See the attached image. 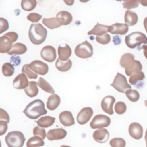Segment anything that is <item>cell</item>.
<instances>
[{
	"instance_id": "1",
	"label": "cell",
	"mask_w": 147,
	"mask_h": 147,
	"mask_svg": "<svg viewBox=\"0 0 147 147\" xmlns=\"http://www.w3.org/2000/svg\"><path fill=\"white\" fill-rule=\"evenodd\" d=\"M119 64L125 69V74L127 76H131L133 74L140 72L142 69L141 63L134 60V56L130 53H124L121 57Z\"/></svg>"
},
{
	"instance_id": "2",
	"label": "cell",
	"mask_w": 147,
	"mask_h": 147,
	"mask_svg": "<svg viewBox=\"0 0 147 147\" xmlns=\"http://www.w3.org/2000/svg\"><path fill=\"white\" fill-rule=\"evenodd\" d=\"M23 113L32 119H36L40 116L47 113L45 105L41 99H35L29 103L25 108Z\"/></svg>"
},
{
	"instance_id": "3",
	"label": "cell",
	"mask_w": 147,
	"mask_h": 147,
	"mask_svg": "<svg viewBox=\"0 0 147 147\" xmlns=\"http://www.w3.org/2000/svg\"><path fill=\"white\" fill-rule=\"evenodd\" d=\"M28 35L30 41L33 44L40 45L45 40L47 30L41 24H32L30 26Z\"/></svg>"
},
{
	"instance_id": "4",
	"label": "cell",
	"mask_w": 147,
	"mask_h": 147,
	"mask_svg": "<svg viewBox=\"0 0 147 147\" xmlns=\"http://www.w3.org/2000/svg\"><path fill=\"white\" fill-rule=\"evenodd\" d=\"M125 43L130 48H135L141 44H147V37L140 32H134L125 37Z\"/></svg>"
},
{
	"instance_id": "5",
	"label": "cell",
	"mask_w": 147,
	"mask_h": 147,
	"mask_svg": "<svg viewBox=\"0 0 147 147\" xmlns=\"http://www.w3.org/2000/svg\"><path fill=\"white\" fill-rule=\"evenodd\" d=\"M18 36L14 32H9L0 37V52L7 53L12 47V43L16 41Z\"/></svg>"
},
{
	"instance_id": "6",
	"label": "cell",
	"mask_w": 147,
	"mask_h": 147,
	"mask_svg": "<svg viewBox=\"0 0 147 147\" xmlns=\"http://www.w3.org/2000/svg\"><path fill=\"white\" fill-rule=\"evenodd\" d=\"M25 141L23 133L19 131H10L5 137V142L9 147H22Z\"/></svg>"
},
{
	"instance_id": "7",
	"label": "cell",
	"mask_w": 147,
	"mask_h": 147,
	"mask_svg": "<svg viewBox=\"0 0 147 147\" xmlns=\"http://www.w3.org/2000/svg\"><path fill=\"white\" fill-rule=\"evenodd\" d=\"M75 53L76 56L80 58H89L93 55V47L90 42L86 40L76 45L75 49Z\"/></svg>"
},
{
	"instance_id": "8",
	"label": "cell",
	"mask_w": 147,
	"mask_h": 147,
	"mask_svg": "<svg viewBox=\"0 0 147 147\" xmlns=\"http://www.w3.org/2000/svg\"><path fill=\"white\" fill-rule=\"evenodd\" d=\"M110 85L118 92L122 93H125L127 90L131 89V86L127 83L126 77L119 72H117Z\"/></svg>"
},
{
	"instance_id": "9",
	"label": "cell",
	"mask_w": 147,
	"mask_h": 147,
	"mask_svg": "<svg viewBox=\"0 0 147 147\" xmlns=\"http://www.w3.org/2000/svg\"><path fill=\"white\" fill-rule=\"evenodd\" d=\"M110 118L103 114H98L95 115L91 122L90 126L92 129H103L107 127L110 124Z\"/></svg>"
},
{
	"instance_id": "10",
	"label": "cell",
	"mask_w": 147,
	"mask_h": 147,
	"mask_svg": "<svg viewBox=\"0 0 147 147\" xmlns=\"http://www.w3.org/2000/svg\"><path fill=\"white\" fill-rule=\"evenodd\" d=\"M40 56L43 60L49 63L53 62L56 58V49L51 45L44 46L41 50Z\"/></svg>"
},
{
	"instance_id": "11",
	"label": "cell",
	"mask_w": 147,
	"mask_h": 147,
	"mask_svg": "<svg viewBox=\"0 0 147 147\" xmlns=\"http://www.w3.org/2000/svg\"><path fill=\"white\" fill-rule=\"evenodd\" d=\"M93 115V110L90 107H86L82 109L78 113L76 119L80 125H84L87 123Z\"/></svg>"
},
{
	"instance_id": "12",
	"label": "cell",
	"mask_w": 147,
	"mask_h": 147,
	"mask_svg": "<svg viewBox=\"0 0 147 147\" xmlns=\"http://www.w3.org/2000/svg\"><path fill=\"white\" fill-rule=\"evenodd\" d=\"M29 68L36 74H38L41 75H44L48 72V65L40 61V60H34L29 64Z\"/></svg>"
},
{
	"instance_id": "13",
	"label": "cell",
	"mask_w": 147,
	"mask_h": 147,
	"mask_svg": "<svg viewBox=\"0 0 147 147\" xmlns=\"http://www.w3.org/2000/svg\"><path fill=\"white\" fill-rule=\"evenodd\" d=\"M115 102V99L113 96L107 95L104 97L101 102V107L103 111L109 115L113 114V106Z\"/></svg>"
},
{
	"instance_id": "14",
	"label": "cell",
	"mask_w": 147,
	"mask_h": 147,
	"mask_svg": "<svg viewBox=\"0 0 147 147\" xmlns=\"http://www.w3.org/2000/svg\"><path fill=\"white\" fill-rule=\"evenodd\" d=\"M67 135V131L63 128H56L49 130L47 133V138L50 141L61 140Z\"/></svg>"
},
{
	"instance_id": "15",
	"label": "cell",
	"mask_w": 147,
	"mask_h": 147,
	"mask_svg": "<svg viewBox=\"0 0 147 147\" xmlns=\"http://www.w3.org/2000/svg\"><path fill=\"white\" fill-rule=\"evenodd\" d=\"M57 52L59 59L63 61L68 60L72 53L70 47L65 43H63L59 45Z\"/></svg>"
},
{
	"instance_id": "16",
	"label": "cell",
	"mask_w": 147,
	"mask_h": 147,
	"mask_svg": "<svg viewBox=\"0 0 147 147\" xmlns=\"http://www.w3.org/2000/svg\"><path fill=\"white\" fill-rule=\"evenodd\" d=\"M128 130L130 136L136 140H139L142 137L143 129L141 125L138 123H131L129 126Z\"/></svg>"
},
{
	"instance_id": "17",
	"label": "cell",
	"mask_w": 147,
	"mask_h": 147,
	"mask_svg": "<svg viewBox=\"0 0 147 147\" xmlns=\"http://www.w3.org/2000/svg\"><path fill=\"white\" fill-rule=\"evenodd\" d=\"M29 81L24 74H18L13 82V86L16 89H25L29 84Z\"/></svg>"
},
{
	"instance_id": "18",
	"label": "cell",
	"mask_w": 147,
	"mask_h": 147,
	"mask_svg": "<svg viewBox=\"0 0 147 147\" xmlns=\"http://www.w3.org/2000/svg\"><path fill=\"white\" fill-rule=\"evenodd\" d=\"M129 30L128 26L126 24L115 23L109 26V32L113 34L124 35Z\"/></svg>"
},
{
	"instance_id": "19",
	"label": "cell",
	"mask_w": 147,
	"mask_h": 147,
	"mask_svg": "<svg viewBox=\"0 0 147 147\" xmlns=\"http://www.w3.org/2000/svg\"><path fill=\"white\" fill-rule=\"evenodd\" d=\"M59 121L65 126H71L75 124L74 118L71 111H64L59 114Z\"/></svg>"
},
{
	"instance_id": "20",
	"label": "cell",
	"mask_w": 147,
	"mask_h": 147,
	"mask_svg": "<svg viewBox=\"0 0 147 147\" xmlns=\"http://www.w3.org/2000/svg\"><path fill=\"white\" fill-rule=\"evenodd\" d=\"M92 137L95 141L99 143H104L108 140L109 133L106 129H99L94 132Z\"/></svg>"
},
{
	"instance_id": "21",
	"label": "cell",
	"mask_w": 147,
	"mask_h": 147,
	"mask_svg": "<svg viewBox=\"0 0 147 147\" xmlns=\"http://www.w3.org/2000/svg\"><path fill=\"white\" fill-rule=\"evenodd\" d=\"M56 18L61 25H68L72 21V16L69 12L67 11H60L58 12Z\"/></svg>"
},
{
	"instance_id": "22",
	"label": "cell",
	"mask_w": 147,
	"mask_h": 147,
	"mask_svg": "<svg viewBox=\"0 0 147 147\" xmlns=\"http://www.w3.org/2000/svg\"><path fill=\"white\" fill-rule=\"evenodd\" d=\"M109 26L100 24L99 23H97L94 27L90 30L88 33V35H96L97 36H101L104 34L109 32Z\"/></svg>"
},
{
	"instance_id": "23",
	"label": "cell",
	"mask_w": 147,
	"mask_h": 147,
	"mask_svg": "<svg viewBox=\"0 0 147 147\" xmlns=\"http://www.w3.org/2000/svg\"><path fill=\"white\" fill-rule=\"evenodd\" d=\"M60 103V98L57 94H52L49 96L47 102V107L49 110H55Z\"/></svg>"
},
{
	"instance_id": "24",
	"label": "cell",
	"mask_w": 147,
	"mask_h": 147,
	"mask_svg": "<svg viewBox=\"0 0 147 147\" xmlns=\"http://www.w3.org/2000/svg\"><path fill=\"white\" fill-rule=\"evenodd\" d=\"M124 19L125 24L128 26H133L136 24L138 21V16L134 11L127 10L125 12Z\"/></svg>"
},
{
	"instance_id": "25",
	"label": "cell",
	"mask_w": 147,
	"mask_h": 147,
	"mask_svg": "<svg viewBox=\"0 0 147 147\" xmlns=\"http://www.w3.org/2000/svg\"><path fill=\"white\" fill-rule=\"evenodd\" d=\"M26 51L27 48L25 44L20 42H17L13 44L11 49L7 53L9 55H22L25 53Z\"/></svg>"
},
{
	"instance_id": "26",
	"label": "cell",
	"mask_w": 147,
	"mask_h": 147,
	"mask_svg": "<svg viewBox=\"0 0 147 147\" xmlns=\"http://www.w3.org/2000/svg\"><path fill=\"white\" fill-rule=\"evenodd\" d=\"M37 85V82L35 81H30L29 82L28 86L24 89V91L28 96L33 98L37 95L38 89Z\"/></svg>"
},
{
	"instance_id": "27",
	"label": "cell",
	"mask_w": 147,
	"mask_h": 147,
	"mask_svg": "<svg viewBox=\"0 0 147 147\" xmlns=\"http://www.w3.org/2000/svg\"><path fill=\"white\" fill-rule=\"evenodd\" d=\"M56 68L61 72H66L69 70L72 67V61L70 59L63 61L60 60L59 58L57 59L55 63Z\"/></svg>"
},
{
	"instance_id": "28",
	"label": "cell",
	"mask_w": 147,
	"mask_h": 147,
	"mask_svg": "<svg viewBox=\"0 0 147 147\" xmlns=\"http://www.w3.org/2000/svg\"><path fill=\"white\" fill-rule=\"evenodd\" d=\"M37 84L41 89H42L45 92L49 94H54L55 93L54 89L49 84V83L47 81H46L44 78L41 77H39L38 80L37 82Z\"/></svg>"
},
{
	"instance_id": "29",
	"label": "cell",
	"mask_w": 147,
	"mask_h": 147,
	"mask_svg": "<svg viewBox=\"0 0 147 147\" xmlns=\"http://www.w3.org/2000/svg\"><path fill=\"white\" fill-rule=\"evenodd\" d=\"M55 119V118L51 116H44L37 121V123L42 127H48L53 124Z\"/></svg>"
},
{
	"instance_id": "30",
	"label": "cell",
	"mask_w": 147,
	"mask_h": 147,
	"mask_svg": "<svg viewBox=\"0 0 147 147\" xmlns=\"http://www.w3.org/2000/svg\"><path fill=\"white\" fill-rule=\"evenodd\" d=\"M42 24L47 28L53 29L59 28L61 26V24L58 21L57 19L55 17H52L49 18H43Z\"/></svg>"
},
{
	"instance_id": "31",
	"label": "cell",
	"mask_w": 147,
	"mask_h": 147,
	"mask_svg": "<svg viewBox=\"0 0 147 147\" xmlns=\"http://www.w3.org/2000/svg\"><path fill=\"white\" fill-rule=\"evenodd\" d=\"M44 145L43 140L38 136H34L30 137L26 142L27 147H40Z\"/></svg>"
},
{
	"instance_id": "32",
	"label": "cell",
	"mask_w": 147,
	"mask_h": 147,
	"mask_svg": "<svg viewBox=\"0 0 147 147\" xmlns=\"http://www.w3.org/2000/svg\"><path fill=\"white\" fill-rule=\"evenodd\" d=\"M21 5L24 10L29 11L33 10L36 7L37 1L36 0H22Z\"/></svg>"
},
{
	"instance_id": "33",
	"label": "cell",
	"mask_w": 147,
	"mask_h": 147,
	"mask_svg": "<svg viewBox=\"0 0 147 147\" xmlns=\"http://www.w3.org/2000/svg\"><path fill=\"white\" fill-rule=\"evenodd\" d=\"M145 79V75L143 72L140 71L133 74L129 79V82L131 85H136L138 82L142 81Z\"/></svg>"
},
{
	"instance_id": "34",
	"label": "cell",
	"mask_w": 147,
	"mask_h": 147,
	"mask_svg": "<svg viewBox=\"0 0 147 147\" xmlns=\"http://www.w3.org/2000/svg\"><path fill=\"white\" fill-rule=\"evenodd\" d=\"M2 74L5 76H11L14 73V68L10 63H5L2 67Z\"/></svg>"
},
{
	"instance_id": "35",
	"label": "cell",
	"mask_w": 147,
	"mask_h": 147,
	"mask_svg": "<svg viewBox=\"0 0 147 147\" xmlns=\"http://www.w3.org/2000/svg\"><path fill=\"white\" fill-rule=\"evenodd\" d=\"M125 95L127 99L133 102H135L138 100L140 99V94L139 92L135 90L129 89L125 92Z\"/></svg>"
},
{
	"instance_id": "36",
	"label": "cell",
	"mask_w": 147,
	"mask_h": 147,
	"mask_svg": "<svg viewBox=\"0 0 147 147\" xmlns=\"http://www.w3.org/2000/svg\"><path fill=\"white\" fill-rule=\"evenodd\" d=\"M21 71L22 74L26 75L29 79H37L38 77V75L33 72L29 67V64H24L22 68Z\"/></svg>"
},
{
	"instance_id": "37",
	"label": "cell",
	"mask_w": 147,
	"mask_h": 147,
	"mask_svg": "<svg viewBox=\"0 0 147 147\" xmlns=\"http://www.w3.org/2000/svg\"><path fill=\"white\" fill-rule=\"evenodd\" d=\"M110 145L111 147H125L126 142L122 138H113L110 140Z\"/></svg>"
},
{
	"instance_id": "38",
	"label": "cell",
	"mask_w": 147,
	"mask_h": 147,
	"mask_svg": "<svg viewBox=\"0 0 147 147\" xmlns=\"http://www.w3.org/2000/svg\"><path fill=\"white\" fill-rule=\"evenodd\" d=\"M114 110L115 112L118 114H123L126 110V105L123 102H118L115 104Z\"/></svg>"
},
{
	"instance_id": "39",
	"label": "cell",
	"mask_w": 147,
	"mask_h": 147,
	"mask_svg": "<svg viewBox=\"0 0 147 147\" xmlns=\"http://www.w3.org/2000/svg\"><path fill=\"white\" fill-rule=\"evenodd\" d=\"M140 1L131 0V1H125L122 2V5L124 8H126L129 10V9L136 8L138 6Z\"/></svg>"
},
{
	"instance_id": "40",
	"label": "cell",
	"mask_w": 147,
	"mask_h": 147,
	"mask_svg": "<svg viewBox=\"0 0 147 147\" xmlns=\"http://www.w3.org/2000/svg\"><path fill=\"white\" fill-rule=\"evenodd\" d=\"M33 134L34 136L40 137L42 140H44L45 138V137L47 136L45 129H44L43 127H42L40 126H37L33 129Z\"/></svg>"
},
{
	"instance_id": "41",
	"label": "cell",
	"mask_w": 147,
	"mask_h": 147,
	"mask_svg": "<svg viewBox=\"0 0 147 147\" xmlns=\"http://www.w3.org/2000/svg\"><path fill=\"white\" fill-rule=\"evenodd\" d=\"M95 39L98 43L104 45L109 43L111 40L110 36L107 33L104 34L101 36H96Z\"/></svg>"
},
{
	"instance_id": "42",
	"label": "cell",
	"mask_w": 147,
	"mask_h": 147,
	"mask_svg": "<svg viewBox=\"0 0 147 147\" xmlns=\"http://www.w3.org/2000/svg\"><path fill=\"white\" fill-rule=\"evenodd\" d=\"M41 18H42V16L36 13H29L26 17V18L28 19V20L32 22H38Z\"/></svg>"
},
{
	"instance_id": "43",
	"label": "cell",
	"mask_w": 147,
	"mask_h": 147,
	"mask_svg": "<svg viewBox=\"0 0 147 147\" xmlns=\"http://www.w3.org/2000/svg\"><path fill=\"white\" fill-rule=\"evenodd\" d=\"M9 22L7 20L1 17L0 18V33H2L3 32L6 31L9 29Z\"/></svg>"
},
{
	"instance_id": "44",
	"label": "cell",
	"mask_w": 147,
	"mask_h": 147,
	"mask_svg": "<svg viewBox=\"0 0 147 147\" xmlns=\"http://www.w3.org/2000/svg\"><path fill=\"white\" fill-rule=\"evenodd\" d=\"M0 119L1 121L4 120L7 123H9L10 121V118L7 113L1 108L0 109Z\"/></svg>"
},
{
	"instance_id": "45",
	"label": "cell",
	"mask_w": 147,
	"mask_h": 147,
	"mask_svg": "<svg viewBox=\"0 0 147 147\" xmlns=\"http://www.w3.org/2000/svg\"><path fill=\"white\" fill-rule=\"evenodd\" d=\"M7 130V122L5 121H0V136L5 134Z\"/></svg>"
},
{
	"instance_id": "46",
	"label": "cell",
	"mask_w": 147,
	"mask_h": 147,
	"mask_svg": "<svg viewBox=\"0 0 147 147\" xmlns=\"http://www.w3.org/2000/svg\"><path fill=\"white\" fill-rule=\"evenodd\" d=\"M142 49H143V52H144V55L145 56V57H146V59H147V45L144 44L142 46Z\"/></svg>"
},
{
	"instance_id": "47",
	"label": "cell",
	"mask_w": 147,
	"mask_h": 147,
	"mask_svg": "<svg viewBox=\"0 0 147 147\" xmlns=\"http://www.w3.org/2000/svg\"><path fill=\"white\" fill-rule=\"evenodd\" d=\"M144 28L147 33V17H145L144 20Z\"/></svg>"
},
{
	"instance_id": "48",
	"label": "cell",
	"mask_w": 147,
	"mask_h": 147,
	"mask_svg": "<svg viewBox=\"0 0 147 147\" xmlns=\"http://www.w3.org/2000/svg\"><path fill=\"white\" fill-rule=\"evenodd\" d=\"M140 2L144 6H147V0H140Z\"/></svg>"
},
{
	"instance_id": "49",
	"label": "cell",
	"mask_w": 147,
	"mask_h": 147,
	"mask_svg": "<svg viewBox=\"0 0 147 147\" xmlns=\"http://www.w3.org/2000/svg\"><path fill=\"white\" fill-rule=\"evenodd\" d=\"M64 2H65L68 5H72V3L74 2V1H69V2H68V1H64Z\"/></svg>"
},
{
	"instance_id": "50",
	"label": "cell",
	"mask_w": 147,
	"mask_h": 147,
	"mask_svg": "<svg viewBox=\"0 0 147 147\" xmlns=\"http://www.w3.org/2000/svg\"><path fill=\"white\" fill-rule=\"evenodd\" d=\"M145 141L147 140V130H146V132H145Z\"/></svg>"
},
{
	"instance_id": "51",
	"label": "cell",
	"mask_w": 147,
	"mask_h": 147,
	"mask_svg": "<svg viewBox=\"0 0 147 147\" xmlns=\"http://www.w3.org/2000/svg\"><path fill=\"white\" fill-rule=\"evenodd\" d=\"M60 147H71V146H68V145H61V146H60Z\"/></svg>"
},
{
	"instance_id": "52",
	"label": "cell",
	"mask_w": 147,
	"mask_h": 147,
	"mask_svg": "<svg viewBox=\"0 0 147 147\" xmlns=\"http://www.w3.org/2000/svg\"><path fill=\"white\" fill-rule=\"evenodd\" d=\"M144 104H145V105L146 106V107H147V100H145V101H144Z\"/></svg>"
},
{
	"instance_id": "53",
	"label": "cell",
	"mask_w": 147,
	"mask_h": 147,
	"mask_svg": "<svg viewBox=\"0 0 147 147\" xmlns=\"http://www.w3.org/2000/svg\"><path fill=\"white\" fill-rule=\"evenodd\" d=\"M146 147H147V140H146Z\"/></svg>"
}]
</instances>
